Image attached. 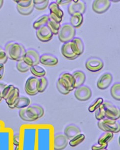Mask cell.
<instances>
[{"label": "cell", "mask_w": 120, "mask_h": 150, "mask_svg": "<svg viewBox=\"0 0 120 150\" xmlns=\"http://www.w3.org/2000/svg\"><path fill=\"white\" fill-rule=\"evenodd\" d=\"M40 55L37 50L33 48L26 50L23 60L30 67L37 65L40 64Z\"/></svg>", "instance_id": "6"}, {"label": "cell", "mask_w": 120, "mask_h": 150, "mask_svg": "<svg viewBox=\"0 0 120 150\" xmlns=\"http://www.w3.org/2000/svg\"><path fill=\"white\" fill-rule=\"evenodd\" d=\"M27 108V107H26ZM26 108H25L20 109V110L18 111V115L20 117V119L23 121H27V122H32L33 121L32 120H31L27 116L26 114Z\"/></svg>", "instance_id": "39"}, {"label": "cell", "mask_w": 120, "mask_h": 150, "mask_svg": "<svg viewBox=\"0 0 120 150\" xmlns=\"http://www.w3.org/2000/svg\"><path fill=\"white\" fill-rule=\"evenodd\" d=\"M111 5L109 0H96L92 4V9L94 12L101 14L106 12Z\"/></svg>", "instance_id": "11"}, {"label": "cell", "mask_w": 120, "mask_h": 150, "mask_svg": "<svg viewBox=\"0 0 120 150\" xmlns=\"http://www.w3.org/2000/svg\"><path fill=\"white\" fill-rule=\"evenodd\" d=\"M3 128V123H2V122H1V121H0V132L1 131V130H2Z\"/></svg>", "instance_id": "47"}, {"label": "cell", "mask_w": 120, "mask_h": 150, "mask_svg": "<svg viewBox=\"0 0 120 150\" xmlns=\"http://www.w3.org/2000/svg\"><path fill=\"white\" fill-rule=\"evenodd\" d=\"M85 67L90 71H99L103 69L104 62L100 58L97 57H91L86 62Z\"/></svg>", "instance_id": "10"}, {"label": "cell", "mask_w": 120, "mask_h": 150, "mask_svg": "<svg viewBox=\"0 0 120 150\" xmlns=\"http://www.w3.org/2000/svg\"><path fill=\"white\" fill-rule=\"evenodd\" d=\"M13 145L15 146L20 145V134H16L15 135H13Z\"/></svg>", "instance_id": "41"}, {"label": "cell", "mask_w": 120, "mask_h": 150, "mask_svg": "<svg viewBox=\"0 0 120 150\" xmlns=\"http://www.w3.org/2000/svg\"><path fill=\"white\" fill-rule=\"evenodd\" d=\"M49 9L50 11V13L62 19V17L64 15V12L60 9L59 6L56 3V2L51 3L49 6Z\"/></svg>", "instance_id": "23"}, {"label": "cell", "mask_w": 120, "mask_h": 150, "mask_svg": "<svg viewBox=\"0 0 120 150\" xmlns=\"http://www.w3.org/2000/svg\"><path fill=\"white\" fill-rule=\"evenodd\" d=\"M83 15L79 13H75L71 16L70 24L74 28H78L83 22Z\"/></svg>", "instance_id": "22"}, {"label": "cell", "mask_w": 120, "mask_h": 150, "mask_svg": "<svg viewBox=\"0 0 120 150\" xmlns=\"http://www.w3.org/2000/svg\"><path fill=\"white\" fill-rule=\"evenodd\" d=\"M74 79V89L83 85L86 80V75L85 73L81 70H77L72 74Z\"/></svg>", "instance_id": "20"}, {"label": "cell", "mask_w": 120, "mask_h": 150, "mask_svg": "<svg viewBox=\"0 0 120 150\" xmlns=\"http://www.w3.org/2000/svg\"><path fill=\"white\" fill-rule=\"evenodd\" d=\"M113 76L110 73L106 72L99 77L97 83V87L101 90L108 88L112 83Z\"/></svg>", "instance_id": "16"}, {"label": "cell", "mask_w": 120, "mask_h": 150, "mask_svg": "<svg viewBox=\"0 0 120 150\" xmlns=\"http://www.w3.org/2000/svg\"><path fill=\"white\" fill-rule=\"evenodd\" d=\"M68 139L63 134H57L54 137V150H63L67 146Z\"/></svg>", "instance_id": "14"}, {"label": "cell", "mask_w": 120, "mask_h": 150, "mask_svg": "<svg viewBox=\"0 0 120 150\" xmlns=\"http://www.w3.org/2000/svg\"><path fill=\"white\" fill-rule=\"evenodd\" d=\"M61 53L64 57L70 60H74L78 57L72 52L70 47V42L64 43L62 46Z\"/></svg>", "instance_id": "21"}, {"label": "cell", "mask_w": 120, "mask_h": 150, "mask_svg": "<svg viewBox=\"0 0 120 150\" xmlns=\"http://www.w3.org/2000/svg\"><path fill=\"white\" fill-rule=\"evenodd\" d=\"M30 72L33 75L37 77H44L46 74V71L44 69L41 67L37 65H35L31 67L30 69Z\"/></svg>", "instance_id": "30"}, {"label": "cell", "mask_w": 120, "mask_h": 150, "mask_svg": "<svg viewBox=\"0 0 120 150\" xmlns=\"http://www.w3.org/2000/svg\"><path fill=\"white\" fill-rule=\"evenodd\" d=\"M97 125L99 128L104 132L117 133L120 131V121L118 120H111L105 117L103 119L99 121Z\"/></svg>", "instance_id": "3"}, {"label": "cell", "mask_w": 120, "mask_h": 150, "mask_svg": "<svg viewBox=\"0 0 120 150\" xmlns=\"http://www.w3.org/2000/svg\"><path fill=\"white\" fill-rule=\"evenodd\" d=\"M48 85V80L45 77H39L37 82V90L38 93H42L45 91Z\"/></svg>", "instance_id": "27"}, {"label": "cell", "mask_w": 120, "mask_h": 150, "mask_svg": "<svg viewBox=\"0 0 120 150\" xmlns=\"http://www.w3.org/2000/svg\"><path fill=\"white\" fill-rule=\"evenodd\" d=\"M20 97V90L17 87H15L14 88L11 92L6 100V103L8 105V107L11 109H14L16 104Z\"/></svg>", "instance_id": "17"}, {"label": "cell", "mask_w": 120, "mask_h": 150, "mask_svg": "<svg viewBox=\"0 0 120 150\" xmlns=\"http://www.w3.org/2000/svg\"><path fill=\"white\" fill-rule=\"evenodd\" d=\"M70 47L72 52L77 56L81 55L84 50V45L82 40L78 37H75L71 40Z\"/></svg>", "instance_id": "15"}, {"label": "cell", "mask_w": 120, "mask_h": 150, "mask_svg": "<svg viewBox=\"0 0 120 150\" xmlns=\"http://www.w3.org/2000/svg\"><path fill=\"white\" fill-rule=\"evenodd\" d=\"M16 2L17 5L19 7H29L32 5L33 4V0H20V1H15Z\"/></svg>", "instance_id": "37"}, {"label": "cell", "mask_w": 120, "mask_h": 150, "mask_svg": "<svg viewBox=\"0 0 120 150\" xmlns=\"http://www.w3.org/2000/svg\"><path fill=\"white\" fill-rule=\"evenodd\" d=\"M4 50L8 59L17 62L23 60L26 52V49L23 45L13 41L6 44Z\"/></svg>", "instance_id": "1"}, {"label": "cell", "mask_w": 120, "mask_h": 150, "mask_svg": "<svg viewBox=\"0 0 120 150\" xmlns=\"http://www.w3.org/2000/svg\"><path fill=\"white\" fill-rule=\"evenodd\" d=\"M44 114V110L42 106L34 104L26 108L27 116L33 121L42 118Z\"/></svg>", "instance_id": "5"}, {"label": "cell", "mask_w": 120, "mask_h": 150, "mask_svg": "<svg viewBox=\"0 0 120 150\" xmlns=\"http://www.w3.org/2000/svg\"><path fill=\"white\" fill-rule=\"evenodd\" d=\"M4 1L2 0H0V8H1L2 7V6L3 5Z\"/></svg>", "instance_id": "48"}, {"label": "cell", "mask_w": 120, "mask_h": 150, "mask_svg": "<svg viewBox=\"0 0 120 150\" xmlns=\"http://www.w3.org/2000/svg\"><path fill=\"white\" fill-rule=\"evenodd\" d=\"M95 118L98 121L102 120L105 118V109L103 104H101L100 106L95 111Z\"/></svg>", "instance_id": "36"}, {"label": "cell", "mask_w": 120, "mask_h": 150, "mask_svg": "<svg viewBox=\"0 0 120 150\" xmlns=\"http://www.w3.org/2000/svg\"><path fill=\"white\" fill-rule=\"evenodd\" d=\"M57 82L68 91H72L74 89V79L71 74L68 72L62 73L59 76Z\"/></svg>", "instance_id": "7"}, {"label": "cell", "mask_w": 120, "mask_h": 150, "mask_svg": "<svg viewBox=\"0 0 120 150\" xmlns=\"http://www.w3.org/2000/svg\"><path fill=\"white\" fill-rule=\"evenodd\" d=\"M5 73V67L3 64H0V79L3 78Z\"/></svg>", "instance_id": "46"}, {"label": "cell", "mask_w": 120, "mask_h": 150, "mask_svg": "<svg viewBox=\"0 0 120 150\" xmlns=\"http://www.w3.org/2000/svg\"><path fill=\"white\" fill-rule=\"evenodd\" d=\"M105 109V117L111 120H118L120 118V108L109 101H104L103 103Z\"/></svg>", "instance_id": "4"}, {"label": "cell", "mask_w": 120, "mask_h": 150, "mask_svg": "<svg viewBox=\"0 0 120 150\" xmlns=\"http://www.w3.org/2000/svg\"><path fill=\"white\" fill-rule=\"evenodd\" d=\"M86 10V5L83 1L72 0L69 4L67 11L69 14L72 16L75 13H79L83 15Z\"/></svg>", "instance_id": "8"}, {"label": "cell", "mask_w": 120, "mask_h": 150, "mask_svg": "<svg viewBox=\"0 0 120 150\" xmlns=\"http://www.w3.org/2000/svg\"><path fill=\"white\" fill-rule=\"evenodd\" d=\"M92 90L86 85H82L75 89L74 96L80 101H86L92 96Z\"/></svg>", "instance_id": "9"}, {"label": "cell", "mask_w": 120, "mask_h": 150, "mask_svg": "<svg viewBox=\"0 0 120 150\" xmlns=\"http://www.w3.org/2000/svg\"><path fill=\"white\" fill-rule=\"evenodd\" d=\"M110 93L112 97L115 100H120V84L117 82L114 84L110 89Z\"/></svg>", "instance_id": "28"}, {"label": "cell", "mask_w": 120, "mask_h": 150, "mask_svg": "<svg viewBox=\"0 0 120 150\" xmlns=\"http://www.w3.org/2000/svg\"><path fill=\"white\" fill-rule=\"evenodd\" d=\"M37 80L38 78L36 77H30L28 79L25 83V89L28 95L34 96L38 93L37 87Z\"/></svg>", "instance_id": "13"}, {"label": "cell", "mask_w": 120, "mask_h": 150, "mask_svg": "<svg viewBox=\"0 0 120 150\" xmlns=\"http://www.w3.org/2000/svg\"><path fill=\"white\" fill-rule=\"evenodd\" d=\"M81 130L75 124H70L67 125L64 130V134L68 139V140H71L77 135L81 134Z\"/></svg>", "instance_id": "19"}, {"label": "cell", "mask_w": 120, "mask_h": 150, "mask_svg": "<svg viewBox=\"0 0 120 150\" xmlns=\"http://www.w3.org/2000/svg\"><path fill=\"white\" fill-rule=\"evenodd\" d=\"M47 25L49 28L50 31L52 32V33H53L54 35H58L59 30L61 26L60 23H58L54 20L49 18V21L47 23Z\"/></svg>", "instance_id": "25"}, {"label": "cell", "mask_w": 120, "mask_h": 150, "mask_svg": "<svg viewBox=\"0 0 120 150\" xmlns=\"http://www.w3.org/2000/svg\"><path fill=\"white\" fill-rule=\"evenodd\" d=\"M4 50V48H2V47L0 46V51H1V50Z\"/></svg>", "instance_id": "50"}, {"label": "cell", "mask_w": 120, "mask_h": 150, "mask_svg": "<svg viewBox=\"0 0 120 150\" xmlns=\"http://www.w3.org/2000/svg\"><path fill=\"white\" fill-rule=\"evenodd\" d=\"M56 87L59 90V91L60 92V93H61L62 94H64V95H67L70 92L67 91L66 90L64 87L62 86L61 84H60L59 82L57 81L56 83Z\"/></svg>", "instance_id": "42"}, {"label": "cell", "mask_w": 120, "mask_h": 150, "mask_svg": "<svg viewBox=\"0 0 120 150\" xmlns=\"http://www.w3.org/2000/svg\"><path fill=\"white\" fill-rule=\"evenodd\" d=\"M8 57H7L6 54L4 50L0 51V64H6L8 61Z\"/></svg>", "instance_id": "40"}, {"label": "cell", "mask_w": 120, "mask_h": 150, "mask_svg": "<svg viewBox=\"0 0 120 150\" xmlns=\"http://www.w3.org/2000/svg\"><path fill=\"white\" fill-rule=\"evenodd\" d=\"M85 135L82 134H80L79 135H77L74 138L70 140L69 145L71 147H74L77 146L82 142H83L84 140H85Z\"/></svg>", "instance_id": "32"}, {"label": "cell", "mask_w": 120, "mask_h": 150, "mask_svg": "<svg viewBox=\"0 0 120 150\" xmlns=\"http://www.w3.org/2000/svg\"><path fill=\"white\" fill-rule=\"evenodd\" d=\"M49 15H44L42 16L41 17L38 18L37 20L33 23V28L37 30L41 27L47 25V23L49 21Z\"/></svg>", "instance_id": "24"}, {"label": "cell", "mask_w": 120, "mask_h": 150, "mask_svg": "<svg viewBox=\"0 0 120 150\" xmlns=\"http://www.w3.org/2000/svg\"><path fill=\"white\" fill-rule=\"evenodd\" d=\"M36 35L38 40L45 42L51 40L54 35L50 31L49 28L46 25L37 30Z\"/></svg>", "instance_id": "12"}, {"label": "cell", "mask_w": 120, "mask_h": 150, "mask_svg": "<svg viewBox=\"0 0 120 150\" xmlns=\"http://www.w3.org/2000/svg\"><path fill=\"white\" fill-rule=\"evenodd\" d=\"M114 134L111 132H105L101 135L98 140V144L102 145L108 144L113 138Z\"/></svg>", "instance_id": "29"}, {"label": "cell", "mask_w": 120, "mask_h": 150, "mask_svg": "<svg viewBox=\"0 0 120 150\" xmlns=\"http://www.w3.org/2000/svg\"><path fill=\"white\" fill-rule=\"evenodd\" d=\"M34 8L39 11L45 10L48 7L49 1L48 0H33Z\"/></svg>", "instance_id": "31"}, {"label": "cell", "mask_w": 120, "mask_h": 150, "mask_svg": "<svg viewBox=\"0 0 120 150\" xmlns=\"http://www.w3.org/2000/svg\"><path fill=\"white\" fill-rule=\"evenodd\" d=\"M108 150L107 149H102V150Z\"/></svg>", "instance_id": "51"}, {"label": "cell", "mask_w": 120, "mask_h": 150, "mask_svg": "<svg viewBox=\"0 0 120 150\" xmlns=\"http://www.w3.org/2000/svg\"><path fill=\"white\" fill-rule=\"evenodd\" d=\"M30 103V100L28 97L25 96H20L15 108L23 109L28 107Z\"/></svg>", "instance_id": "26"}, {"label": "cell", "mask_w": 120, "mask_h": 150, "mask_svg": "<svg viewBox=\"0 0 120 150\" xmlns=\"http://www.w3.org/2000/svg\"><path fill=\"white\" fill-rule=\"evenodd\" d=\"M108 144H104L102 145H100V144H95L92 146L91 149L92 150H102V149H107L108 147Z\"/></svg>", "instance_id": "43"}, {"label": "cell", "mask_w": 120, "mask_h": 150, "mask_svg": "<svg viewBox=\"0 0 120 150\" xmlns=\"http://www.w3.org/2000/svg\"><path fill=\"white\" fill-rule=\"evenodd\" d=\"M34 8V4L30 7H20L17 5V10L22 15H30L33 12Z\"/></svg>", "instance_id": "33"}, {"label": "cell", "mask_w": 120, "mask_h": 150, "mask_svg": "<svg viewBox=\"0 0 120 150\" xmlns=\"http://www.w3.org/2000/svg\"><path fill=\"white\" fill-rule=\"evenodd\" d=\"M56 3L59 6V5H66L68 4H69L71 2V1H65V0H64V1H56Z\"/></svg>", "instance_id": "44"}, {"label": "cell", "mask_w": 120, "mask_h": 150, "mask_svg": "<svg viewBox=\"0 0 120 150\" xmlns=\"http://www.w3.org/2000/svg\"><path fill=\"white\" fill-rule=\"evenodd\" d=\"M103 99L102 98H97L95 99L92 103L90 104L88 108L89 111L90 112H94L95 110L98 108L100 105H101L103 102Z\"/></svg>", "instance_id": "35"}, {"label": "cell", "mask_w": 120, "mask_h": 150, "mask_svg": "<svg viewBox=\"0 0 120 150\" xmlns=\"http://www.w3.org/2000/svg\"><path fill=\"white\" fill-rule=\"evenodd\" d=\"M20 146H16L14 150H20Z\"/></svg>", "instance_id": "49"}, {"label": "cell", "mask_w": 120, "mask_h": 150, "mask_svg": "<svg viewBox=\"0 0 120 150\" xmlns=\"http://www.w3.org/2000/svg\"><path fill=\"white\" fill-rule=\"evenodd\" d=\"M16 67L18 71L22 73H25L28 71V70H30V67H31L29 65H28L23 60L17 62Z\"/></svg>", "instance_id": "34"}, {"label": "cell", "mask_w": 120, "mask_h": 150, "mask_svg": "<svg viewBox=\"0 0 120 150\" xmlns=\"http://www.w3.org/2000/svg\"><path fill=\"white\" fill-rule=\"evenodd\" d=\"M76 29L69 23H64L60 26L58 35L60 42L66 43L72 40L75 37Z\"/></svg>", "instance_id": "2"}, {"label": "cell", "mask_w": 120, "mask_h": 150, "mask_svg": "<svg viewBox=\"0 0 120 150\" xmlns=\"http://www.w3.org/2000/svg\"><path fill=\"white\" fill-rule=\"evenodd\" d=\"M15 86L13 85H7L4 88L3 92H2V99L6 100L7 97H8V95L10 94L11 92L14 88Z\"/></svg>", "instance_id": "38"}, {"label": "cell", "mask_w": 120, "mask_h": 150, "mask_svg": "<svg viewBox=\"0 0 120 150\" xmlns=\"http://www.w3.org/2000/svg\"><path fill=\"white\" fill-rule=\"evenodd\" d=\"M58 62V59L55 56L51 54H43L40 56V63L43 65L52 67L56 65Z\"/></svg>", "instance_id": "18"}, {"label": "cell", "mask_w": 120, "mask_h": 150, "mask_svg": "<svg viewBox=\"0 0 120 150\" xmlns=\"http://www.w3.org/2000/svg\"><path fill=\"white\" fill-rule=\"evenodd\" d=\"M7 84L3 83H0V102L1 101L2 99V92L4 88L7 86Z\"/></svg>", "instance_id": "45"}]
</instances>
